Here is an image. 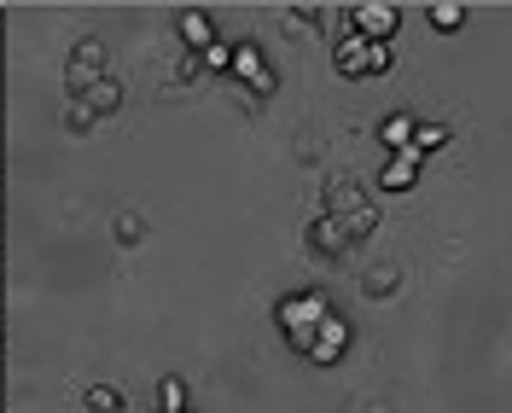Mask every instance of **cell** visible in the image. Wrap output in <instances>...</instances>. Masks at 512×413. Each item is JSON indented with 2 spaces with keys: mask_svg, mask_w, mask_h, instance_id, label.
I'll use <instances>...</instances> for the list:
<instances>
[{
  "mask_svg": "<svg viewBox=\"0 0 512 413\" xmlns=\"http://www.w3.org/2000/svg\"><path fill=\"white\" fill-rule=\"evenodd\" d=\"M326 216L350 227V239H367V233L379 227L373 204H367V198H361V187H350V181H326Z\"/></svg>",
  "mask_w": 512,
  "mask_h": 413,
  "instance_id": "cell-1",
  "label": "cell"
},
{
  "mask_svg": "<svg viewBox=\"0 0 512 413\" xmlns=\"http://www.w3.org/2000/svg\"><path fill=\"white\" fill-rule=\"evenodd\" d=\"M332 64H338V76H384L390 70V47L367 41V35H344L332 47Z\"/></svg>",
  "mask_w": 512,
  "mask_h": 413,
  "instance_id": "cell-2",
  "label": "cell"
},
{
  "mask_svg": "<svg viewBox=\"0 0 512 413\" xmlns=\"http://www.w3.org/2000/svg\"><path fill=\"white\" fill-rule=\"evenodd\" d=\"M274 315H280V332H286L291 344H297V350H309L315 326L326 320V303H320V297H286V303H280Z\"/></svg>",
  "mask_w": 512,
  "mask_h": 413,
  "instance_id": "cell-3",
  "label": "cell"
},
{
  "mask_svg": "<svg viewBox=\"0 0 512 413\" xmlns=\"http://www.w3.org/2000/svg\"><path fill=\"white\" fill-rule=\"evenodd\" d=\"M396 30H402V12H396V6H384V0L350 6V35H367V41H384V47H390Z\"/></svg>",
  "mask_w": 512,
  "mask_h": 413,
  "instance_id": "cell-4",
  "label": "cell"
},
{
  "mask_svg": "<svg viewBox=\"0 0 512 413\" xmlns=\"http://www.w3.org/2000/svg\"><path fill=\"white\" fill-rule=\"evenodd\" d=\"M64 82H70V94H88L94 82H105V41H76V53L64 64Z\"/></svg>",
  "mask_w": 512,
  "mask_h": 413,
  "instance_id": "cell-5",
  "label": "cell"
},
{
  "mask_svg": "<svg viewBox=\"0 0 512 413\" xmlns=\"http://www.w3.org/2000/svg\"><path fill=\"white\" fill-rule=\"evenodd\" d=\"M350 245H355V239H350V227H344V222H332L326 210H320L315 222H309V251H315V256H344Z\"/></svg>",
  "mask_w": 512,
  "mask_h": 413,
  "instance_id": "cell-6",
  "label": "cell"
},
{
  "mask_svg": "<svg viewBox=\"0 0 512 413\" xmlns=\"http://www.w3.org/2000/svg\"><path fill=\"white\" fill-rule=\"evenodd\" d=\"M227 70H233V76H245V82H251L262 99L274 94V70L262 64V53H256L251 41H239V47H233V64H227Z\"/></svg>",
  "mask_w": 512,
  "mask_h": 413,
  "instance_id": "cell-7",
  "label": "cell"
},
{
  "mask_svg": "<svg viewBox=\"0 0 512 413\" xmlns=\"http://www.w3.org/2000/svg\"><path fill=\"white\" fill-rule=\"evenodd\" d=\"M344 338H350V326H344V320L326 309V320H320L315 338H309V355H315V361H332V355L344 350Z\"/></svg>",
  "mask_w": 512,
  "mask_h": 413,
  "instance_id": "cell-8",
  "label": "cell"
},
{
  "mask_svg": "<svg viewBox=\"0 0 512 413\" xmlns=\"http://www.w3.org/2000/svg\"><path fill=\"white\" fill-rule=\"evenodd\" d=\"M181 41L204 59V53L216 47V24H210V12H181Z\"/></svg>",
  "mask_w": 512,
  "mask_h": 413,
  "instance_id": "cell-9",
  "label": "cell"
},
{
  "mask_svg": "<svg viewBox=\"0 0 512 413\" xmlns=\"http://www.w3.org/2000/svg\"><path fill=\"white\" fill-rule=\"evenodd\" d=\"M76 99H82L94 117H111V111H123V82H117V76H105V82H94L88 94H76Z\"/></svg>",
  "mask_w": 512,
  "mask_h": 413,
  "instance_id": "cell-10",
  "label": "cell"
},
{
  "mask_svg": "<svg viewBox=\"0 0 512 413\" xmlns=\"http://www.w3.org/2000/svg\"><path fill=\"white\" fill-rule=\"evenodd\" d=\"M414 175H419V158H414V152H396V158L379 169V187L384 192H408V187H414Z\"/></svg>",
  "mask_w": 512,
  "mask_h": 413,
  "instance_id": "cell-11",
  "label": "cell"
},
{
  "mask_svg": "<svg viewBox=\"0 0 512 413\" xmlns=\"http://www.w3.org/2000/svg\"><path fill=\"white\" fill-rule=\"evenodd\" d=\"M414 117H408V111H390V117H384L379 123V140L384 146H390V158H396V152H408V146H414Z\"/></svg>",
  "mask_w": 512,
  "mask_h": 413,
  "instance_id": "cell-12",
  "label": "cell"
},
{
  "mask_svg": "<svg viewBox=\"0 0 512 413\" xmlns=\"http://www.w3.org/2000/svg\"><path fill=\"white\" fill-rule=\"evenodd\" d=\"M367 297H390V291L402 286V268H390V262H379V268H367Z\"/></svg>",
  "mask_w": 512,
  "mask_h": 413,
  "instance_id": "cell-13",
  "label": "cell"
},
{
  "mask_svg": "<svg viewBox=\"0 0 512 413\" xmlns=\"http://www.w3.org/2000/svg\"><path fill=\"white\" fill-rule=\"evenodd\" d=\"M437 146H448V123H419L408 152H414V158H425V152H437Z\"/></svg>",
  "mask_w": 512,
  "mask_h": 413,
  "instance_id": "cell-14",
  "label": "cell"
},
{
  "mask_svg": "<svg viewBox=\"0 0 512 413\" xmlns=\"http://www.w3.org/2000/svg\"><path fill=\"white\" fill-rule=\"evenodd\" d=\"M88 413H123V390H111V384H88Z\"/></svg>",
  "mask_w": 512,
  "mask_h": 413,
  "instance_id": "cell-15",
  "label": "cell"
},
{
  "mask_svg": "<svg viewBox=\"0 0 512 413\" xmlns=\"http://www.w3.org/2000/svg\"><path fill=\"white\" fill-rule=\"evenodd\" d=\"M111 233H117V245H140V239H146V222H140L134 210H123V216L111 222Z\"/></svg>",
  "mask_w": 512,
  "mask_h": 413,
  "instance_id": "cell-16",
  "label": "cell"
},
{
  "mask_svg": "<svg viewBox=\"0 0 512 413\" xmlns=\"http://www.w3.org/2000/svg\"><path fill=\"white\" fill-rule=\"evenodd\" d=\"M187 408V384L181 379H163L158 384V413H181Z\"/></svg>",
  "mask_w": 512,
  "mask_h": 413,
  "instance_id": "cell-17",
  "label": "cell"
},
{
  "mask_svg": "<svg viewBox=\"0 0 512 413\" xmlns=\"http://www.w3.org/2000/svg\"><path fill=\"white\" fill-rule=\"evenodd\" d=\"M431 24H437V30H460V24H466V6H460V0H448V6H431Z\"/></svg>",
  "mask_w": 512,
  "mask_h": 413,
  "instance_id": "cell-18",
  "label": "cell"
},
{
  "mask_svg": "<svg viewBox=\"0 0 512 413\" xmlns=\"http://www.w3.org/2000/svg\"><path fill=\"white\" fill-rule=\"evenodd\" d=\"M94 123H99L94 111H88L82 99H70V111H64V128H70V134H88V128H94Z\"/></svg>",
  "mask_w": 512,
  "mask_h": 413,
  "instance_id": "cell-19",
  "label": "cell"
},
{
  "mask_svg": "<svg viewBox=\"0 0 512 413\" xmlns=\"http://www.w3.org/2000/svg\"><path fill=\"white\" fill-rule=\"evenodd\" d=\"M204 64H210V70H227V64H233V47H222V41H216V47L204 53Z\"/></svg>",
  "mask_w": 512,
  "mask_h": 413,
  "instance_id": "cell-20",
  "label": "cell"
},
{
  "mask_svg": "<svg viewBox=\"0 0 512 413\" xmlns=\"http://www.w3.org/2000/svg\"><path fill=\"white\" fill-rule=\"evenodd\" d=\"M181 413H187V408H181Z\"/></svg>",
  "mask_w": 512,
  "mask_h": 413,
  "instance_id": "cell-21",
  "label": "cell"
}]
</instances>
